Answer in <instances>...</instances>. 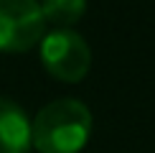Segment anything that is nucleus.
<instances>
[{
  "label": "nucleus",
  "instance_id": "39448f33",
  "mask_svg": "<svg viewBox=\"0 0 155 153\" xmlns=\"http://www.w3.org/2000/svg\"><path fill=\"white\" fill-rule=\"evenodd\" d=\"M41 13L46 18V25L56 28H74L87 13V0H41Z\"/></svg>",
  "mask_w": 155,
  "mask_h": 153
},
{
  "label": "nucleus",
  "instance_id": "f03ea898",
  "mask_svg": "<svg viewBox=\"0 0 155 153\" xmlns=\"http://www.w3.org/2000/svg\"><path fill=\"white\" fill-rule=\"evenodd\" d=\"M41 64L59 82H81L92 66V49L71 28H56L41 38Z\"/></svg>",
  "mask_w": 155,
  "mask_h": 153
},
{
  "label": "nucleus",
  "instance_id": "f257e3e1",
  "mask_svg": "<svg viewBox=\"0 0 155 153\" xmlns=\"http://www.w3.org/2000/svg\"><path fill=\"white\" fill-rule=\"evenodd\" d=\"M92 135V112L81 100L61 97L43 105L31 123V145L38 153H79Z\"/></svg>",
  "mask_w": 155,
  "mask_h": 153
},
{
  "label": "nucleus",
  "instance_id": "7ed1b4c3",
  "mask_svg": "<svg viewBox=\"0 0 155 153\" xmlns=\"http://www.w3.org/2000/svg\"><path fill=\"white\" fill-rule=\"evenodd\" d=\"M46 33L38 0H0V54H25Z\"/></svg>",
  "mask_w": 155,
  "mask_h": 153
},
{
  "label": "nucleus",
  "instance_id": "20e7f679",
  "mask_svg": "<svg viewBox=\"0 0 155 153\" xmlns=\"http://www.w3.org/2000/svg\"><path fill=\"white\" fill-rule=\"evenodd\" d=\"M31 151V120L18 102L0 97V153Z\"/></svg>",
  "mask_w": 155,
  "mask_h": 153
}]
</instances>
